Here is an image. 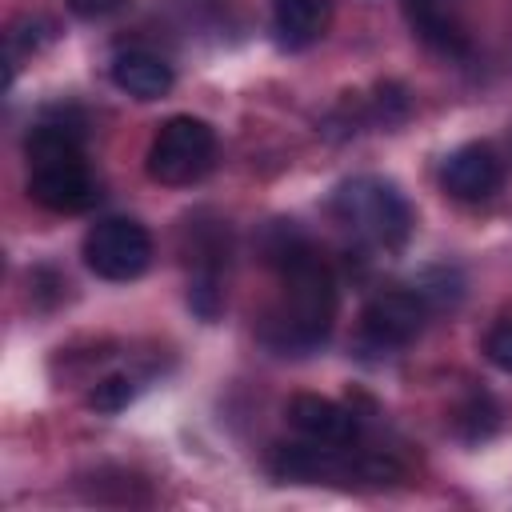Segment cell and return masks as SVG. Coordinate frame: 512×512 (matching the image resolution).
Segmentation results:
<instances>
[{
  "mask_svg": "<svg viewBox=\"0 0 512 512\" xmlns=\"http://www.w3.org/2000/svg\"><path fill=\"white\" fill-rule=\"evenodd\" d=\"M128 0H68V8L80 16V20H104L112 12H120Z\"/></svg>",
  "mask_w": 512,
  "mask_h": 512,
  "instance_id": "15",
  "label": "cell"
},
{
  "mask_svg": "<svg viewBox=\"0 0 512 512\" xmlns=\"http://www.w3.org/2000/svg\"><path fill=\"white\" fill-rule=\"evenodd\" d=\"M112 84L136 100H160L172 88V68L168 60H160L156 52L144 48H128L112 60Z\"/></svg>",
  "mask_w": 512,
  "mask_h": 512,
  "instance_id": "10",
  "label": "cell"
},
{
  "mask_svg": "<svg viewBox=\"0 0 512 512\" xmlns=\"http://www.w3.org/2000/svg\"><path fill=\"white\" fill-rule=\"evenodd\" d=\"M504 180V164L496 156L492 144H460L456 152H448L444 168H440V184L452 200H464V204H476V200H488Z\"/></svg>",
  "mask_w": 512,
  "mask_h": 512,
  "instance_id": "7",
  "label": "cell"
},
{
  "mask_svg": "<svg viewBox=\"0 0 512 512\" xmlns=\"http://www.w3.org/2000/svg\"><path fill=\"white\" fill-rule=\"evenodd\" d=\"M84 264L100 280H136L152 264V236L128 216L96 220L84 236Z\"/></svg>",
  "mask_w": 512,
  "mask_h": 512,
  "instance_id": "5",
  "label": "cell"
},
{
  "mask_svg": "<svg viewBox=\"0 0 512 512\" xmlns=\"http://www.w3.org/2000/svg\"><path fill=\"white\" fill-rule=\"evenodd\" d=\"M460 432L468 436V440H480V436H488L492 428H496V408H492V400L484 396V392H476L464 408H460Z\"/></svg>",
  "mask_w": 512,
  "mask_h": 512,
  "instance_id": "12",
  "label": "cell"
},
{
  "mask_svg": "<svg viewBox=\"0 0 512 512\" xmlns=\"http://www.w3.org/2000/svg\"><path fill=\"white\" fill-rule=\"evenodd\" d=\"M128 400H132V380H128V376H108V380H100V384L92 388V396H88V404H92L96 412H120Z\"/></svg>",
  "mask_w": 512,
  "mask_h": 512,
  "instance_id": "13",
  "label": "cell"
},
{
  "mask_svg": "<svg viewBox=\"0 0 512 512\" xmlns=\"http://www.w3.org/2000/svg\"><path fill=\"white\" fill-rule=\"evenodd\" d=\"M288 424L300 436H308L316 444H336V448L356 444V432H360V420L352 408H344L328 396H312V392H300L288 400Z\"/></svg>",
  "mask_w": 512,
  "mask_h": 512,
  "instance_id": "8",
  "label": "cell"
},
{
  "mask_svg": "<svg viewBox=\"0 0 512 512\" xmlns=\"http://www.w3.org/2000/svg\"><path fill=\"white\" fill-rule=\"evenodd\" d=\"M404 20L428 48L444 56H460L468 48L460 0H404Z\"/></svg>",
  "mask_w": 512,
  "mask_h": 512,
  "instance_id": "9",
  "label": "cell"
},
{
  "mask_svg": "<svg viewBox=\"0 0 512 512\" xmlns=\"http://www.w3.org/2000/svg\"><path fill=\"white\" fill-rule=\"evenodd\" d=\"M432 308L424 304V296L416 288H392L368 300L364 316H360V348L388 356L392 348H404L420 328L424 316Z\"/></svg>",
  "mask_w": 512,
  "mask_h": 512,
  "instance_id": "6",
  "label": "cell"
},
{
  "mask_svg": "<svg viewBox=\"0 0 512 512\" xmlns=\"http://www.w3.org/2000/svg\"><path fill=\"white\" fill-rule=\"evenodd\" d=\"M84 124L72 108L44 112L40 124L28 132V196L48 212H88L100 200V188L84 160Z\"/></svg>",
  "mask_w": 512,
  "mask_h": 512,
  "instance_id": "2",
  "label": "cell"
},
{
  "mask_svg": "<svg viewBox=\"0 0 512 512\" xmlns=\"http://www.w3.org/2000/svg\"><path fill=\"white\" fill-rule=\"evenodd\" d=\"M484 356H488L500 372H512V320H500V324L484 336Z\"/></svg>",
  "mask_w": 512,
  "mask_h": 512,
  "instance_id": "14",
  "label": "cell"
},
{
  "mask_svg": "<svg viewBox=\"0 0 512 512\" xmlns=\"http://www.w3.org/2000/svg\"><path fill=\"white\" fill-rule=\"evenodd\" d=\"M272 28L284 48H308L328 28V0H272Z\"/></svg>",
  "mask_w": 512,
  "mask_h": 512,
  "instance_id": "11",
  "label": "cell"
},
{
  "mask_svg": "<svg viewBox=\"0 0 512 512\" xmlns=\"http://www.w3.org/2000/svg\"><path fill=\"white\" fill-rule=\"evenodd\" d=\"M328 212L340 228H348L356 240L372 244V248H400L412 232V208L400 196V188L392 180L380 176H352L344 180L332 200Z\"/></svg>",
  "mask_w": 512,
  "mask_h": 512,
  "instance_id": "3",
  "label": "cell"
},
{
  "mask_svg": "<svg viewBox=\"0 0 512 512\" xmlns=\"http://www.w3.org/2000/svg\"><path fill=\"white\" fill-rule=\"evenodd\" d=\"M216 160V132L212 124H204L200 116H172L156 128L152 144H148V176L156 184L180 188L200 180Z\"/></svg>",
  "mask_w": 512,
  "mask_h": 512,
  "instance_id": "4",
  "label": "cell"
},
{
  "mask_svg": "<svg viewBox=\"0 0 512 512\" xmlns=\"http://www.w3.org/2000/svg\"><path fill=\"white\" fill-rule=\"evenodd\" d=\"M268 260L280 268L284 292L260 324V340L280 356H300L324 344L336 316V280L316 248L288 224L268 236Z\"/></svg>",
  "mask_w": 512,
  "mask_h": 512,
  "instance_id": "1",
  "label": "cell"
}]
</instances>
